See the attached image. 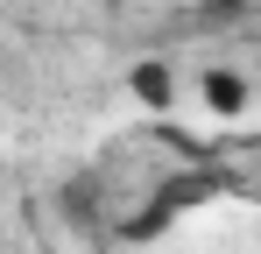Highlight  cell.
Listing matches in <instances>:
<instances>
[{"label": "cell", "mask_w": 261, "mask_h": 254, "mask_svg": "<svg viewBox=\"0 0 261 254\" xmlns=\"http://www.w3.org/2000/svg\"><path fill=\"white\" fill-rule=\"evenodd\" d=\"M205 106H212V113H247V78H233V71H205Z\"/></svg>", "instance_id": "1"}, {"label": "cell", "mask_w": 261, "mask_h": 254, "mask_svg": "<svg viewBox=\"0 0 261 254\" xmlns=\"http://www.w3.org/2000/svg\"><path fill=\"white\" fill-rule=\"evenodd\" d=\"M134 99L170 106V64H141V71H134Z\"/></svg>", "instance_id": "2"}]
</instances>
